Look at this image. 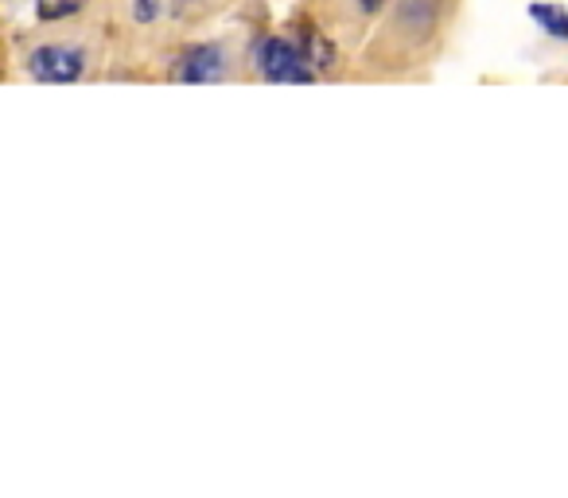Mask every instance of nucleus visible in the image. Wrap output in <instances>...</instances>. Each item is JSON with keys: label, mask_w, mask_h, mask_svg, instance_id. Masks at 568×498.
Instances as JSON below:
<instances>
[{"label": "nucleus", "mask_w": 568, "mask_h": 498, "mask_svg": "<svg viewBox=\"0 0 568 498\" xmlns=\"http://www.w3.org/2000/svg\"><path fill=\"white\" fill-rule=\"evenodd\" d=\"M253 67H257L261 79L268 82H284V87H304V82L316 79V67L308 63L304 48L296 40H284V35H268L257 43L253 51Z\"/></svg>", "instance_id": "obj_1"}, {"label": "nucleus", "mask_w": 568, "mask_h": 498, "mask_svg": "<svg viewBox=\"0 0 568 498\" xmlns=\"http://www.w3.org/2000/svg\"><path fill=\"white\" fill-rule=\"evenodd\" d=\"M28 71H32V79L40 82H74L82 79V71H87V55H82L79 48H63V43H48V48L32 51V59H28Z\"/></svg>", "instance_id": "obj_2"}, {"label": "nucleus", "mask_w": 568, "mask_h": 498, "mask_svg": "<svg viewBox=\"0 0 568 498\" xmlns=\"http://www.w3.org/2000/svg\"><path fill=\"white\" fill-rule=\"evenodd\" d=\"M226 74V55L214 43H199V48H187L175 63V79L180 82H219Z\"/></svg>", "instance_id": "obj_3"}, {"label": "nucleus", "mask_w": 568, "mask_h": 498, "mask_svg": "<svg viewBox=\"0 0 568 498\" xmlns=\"http://www.w3.org/2000/svg\"><path fill=\"white\" fill-rule=\"evenodd\" d=\"M529 17L541 24V32H549L552 40H568V12L557 9V4H534Z\"/></svg>", "instance_id": "obj_4"}, {"label": "nucleus", "mask_w": 568, "mask_h": 498, "mask_svg": "<svg viewBox=\"0 0 568 498\" xmlns=\"http://www.w3.org/2000/svg\"><path fill=\"white\" fill-rule=\"evenodd\" d=\"M82 9H87V0H36V12L43 20H67Z\"/></svg>", "instance_id": "obj_5"}, {"label": "nucleus", "mask_w": 568, "mask_h": 498, "mask_svg": "<svg viewBox=\"0 0 568 498\" xmlns=\"http://www.w3.org/2000/svg\"><path fill=\"white\" fill-rule=\"evenodd\" d=\"M160 9H164V0H133V20L152 24V20L160 17Z\"/></svg>", "instance_id": "obj_6"}, {"label": "nucleus", "mask_w": 568, "mask_h": 498, "mask_svg": "<svg viewBox=\"0 0 568 498\" xmlns=\"http://www.w3.org/2000/svg\"><path fill=\"white\" fill-rule=\"evenodd\" d=\"M358 9H363V12H371V17H374V12H382V9H386V0H358Z\"/></svg>", "instance_id": "obj_7"}]
</instances>
